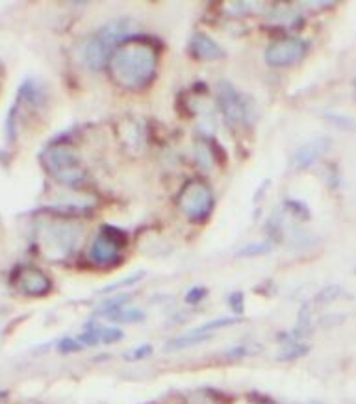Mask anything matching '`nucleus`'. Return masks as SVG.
Instances as JSON below:
<instances>
[{"label": "nucleus", "instance_id": "nucleus-7", "mask_svg": "<svg viewBox=\"0 0 356 404\" xmlns=\"http://www.w3.org/2000/svg\"><path fill=\"white\" fill-rule=\"evenodd\" d=\"M15 288L26 297H45L52 290V282L41 269L26 266L15 273Z\"/></svg>", "mask_w": 356, "mask_h": 404}, {"label": "nucleus", "instance_id": "nucleus-9", "mask_svg": "<svg viewBox=\"0 0 356 404\" xmlns=\"http://www.w3.org/2000/svg\"><path fill=\"white\" fill-rule=\"evenodd\" d=\"M219 106H221L227 123L232 127H238L247 119L245 103L240 97V93L234 89V85H230L229 82H223L219 85Z\"/></svg>", "mask_w": 356, "mask_h": 404}, {"label": "nucleus", "instance_id": "nucleus-22", "mask_svg": "<svg viewBox=\"0 0 356 404\" xmlns=\"http://www.w3.org/2000/svg\"><path fill=\"white\" fill-rule=\"evenodd\" d=\"M229 304L230 308H232V312H235V314H243V293H234V295L230 297Z\"/></svg>", "mask_w": 356, "mask_h": 404}, {"label": "nucleus", "instance_id": "nucleus-1", "mask_svg": "<svg viewBox=\"0 0 356 404\" xmlns=\"http://www.w3.org/2000/svg\"><path fill=\"white\" fill-rule=\"evenodd\" d=\"M156 67V49L143 39H125L109 60L112 78L125 89H141L151 84Z\"/></svg>", "mask_w": 356, "mask_h": 404}, {"label": "nucleus", "instance_id": "nucleus-3", "mask_svg": "<svg viewBox=\"0 0 356 404\" xmlns=\"http://www.w3.org/2000/svg\"><path fill=\"white\" fill-rule=\"evenodd\" d=\"M43 163L56 180L65 186L84 182L85 169L76 152L69 145H52L43 152Z\"/></svg>", "mask_w": 356, "mask_h": 404}, {"label": "nucleus", "instance_id": "nucleus-12", "mask_svg": "<svg viewBox=\"0 0 356 404\" xmlns=\"http://www.w3.org/2000/svg\"><path fill=\"white\" fill-rule=\"evenodd\" d=\"M271 251V245L266 242L260 243H251V245H245L238 251V256L240 258H253V256H264Z\"/></svg>", "mask_w": 356, "mask_h": 404}, {"label": "nucleus", "instance_id": "nucleus-20", "mask_svg": "<svg viewBox=\"0 0 356 404\" xmlns=\"http://www.w3.org/2000/svg\"><path fill=\"white\" fill-rule=\"evenodd\" d=\"M288 208L293 211V215H297L299 219H308L310 217V210L302 202H295V200H288Z\"/></svg>", "mask_w": 356, "mask_h": 404}, {"label": "nucleus", "instance_id": "nucleus-11", "mask_svg": "<svg viewBox=\"0 0 356 404\" xmlns=\"http://www.w3.org/2000/svg\"><path fill=\"white\" fill-rule=\"evenodd\" d=\"M189 50H191V54L197 58V60L202 61H213L219 60V58H223V49L219 47L218 43L213 41L210 36H206V34H195L191 43H189Z\"/></svg>", "mask_w": 356, "mask_h": 404}, {"label": "nucleus", "instance_id": "nucleus-23", "mask_svg": "<svg viewBox=\"0 0 356 404\" xmlns=\"http://www.w3.org/2000/svg\"><path fill=\"white\" fill-rule=\"evenodd\" d=\"M2 397H6V393H0V401H2Z\"/></svg>", "mask_w": 356, "mask_h": 404}, {"label": "nucleus", "instance_id": "nucleus-26", "mask_svg": "<svg viewBox=\"0 0 356 404\" xmlns=\"http://www.w3.org/2000/svg\"><path fill=\"white\" fill-rule=\"evenodd\" d=\"M262 404H267V403H262Z\"/></svg>", "mask_w": 356, "mask_h": 404}, {"label": "nucleus", "instance_id": "nucleus-8", "mask_svg": "<svg viewBox=\"0 0 356 404\" xmlns=\"http://www.w3.org/2000/svg\"><path fill=\"white\" fill-rule=\"evenodd\" d=\"M123 243H125V235L123 237H115V235L109 234L108 228L103 230V234L98 235L90 248L91 262L101 267L114 266L115 262L119 259Z\"/></svg>", "mask_w": 356, "mask_h": 404}, {"label": "nucleus", "instance_id": "nucleus-2", "mask_svg": "<svg viewBox=\"0 0 356 404\" xmlns=\"http://www.w3.org/2000/svg\"><path fill=\"white\" fill-rule=\"evenodd\" d=\"M130 32V23L127 19L112 21L91 37L84 47L85 65L93 71H101L106 63H109L115 49L127 39Z\"/></svg>", "mask_w": 356, "mask_h": 404}, {"label": "nucleus", "instance_id": "nucleus-13", "mask_svg": "<svg viewBox=\"0 0 356 404\" xmlns=\"http://www.w3.org/2000/svg\"><path fill=\"white\" fill-rule=\"evenodd\" d=\"M308 352V347L306 345L299 343V341H291L288 347H286V350H282L280 352V360H295V358H301V356H304Z\"/></svg>", "mask_w": 356, "mask_h": 404}, {"label": "nucleus", "instance_id": "nucleus-18", "mask_svg": "<svg viewBox=\"0 0 356 404\" xmlns=\"http://www.w3.org/2000/svg\"><path fill=\"white\" fill-rule=\"evenodd\" d=\"M152 354V347L151 345H141V347H138V349L130 350L127 354V360H134V362H138V360H145V358H149V356Z\"/></svg>", "mask_w": 356, "mask_h": 404}, {"label": "nucleus", "instance_id": "nucleus-6", "mask_svg": "<svg viewBox=\"0 0 356 404\" xmlns=\"http://www.w3.org/2000/svg\"><path fill=\"white\" fill-rule=\"evenodd\" d=\"M308 52V43L299 37H286L271 43L266 50V61L271 67H290L301 61Z\"/></svg>", "mask_w": 356, "mask_h": 404}, {"label": "nucleus", "instance_id": "nucleus-21", "mask_svg": "<svg viewBox=\"0 0 356 404\" xmlns=\"http://www.w3.org/2000/svg\"><path fill=\"white\" fill-rule=\"evenodd\" d=\"M143 277V273H136V275H130V277L123 278L121 282L114 284V286H109V288H106V291H114V290H119V288H125V286H132V284H136L139 280V278Z\"/></svg>", "mask_w": 356, "mask_h": 404}, {"label": "nucleus", "instance_id": "nucleus-15", "mask_svg": "<svg viewBox=\"0 0 356 404\" xmlns=\"http://www.w3.org/2000/svg\"><path fill=\"white\" fill-rule=\"evenodd\" d=\"M339 295H342V288L339 286H328V288H325V290L320 291V295L315 297L317 299V302L320 304H331V302H334L336 299H339Z\"/></svg>", "mask_w": 356, "mask_h": 404}, {"label": "nucleus", "instance_id": "nucleus-19", "mask_svg": "<svg viewBox=\"0 0 356 404\" xmlns=\"http://www.w3.org/2000/svg\"><path fill=\"white\" fill-rule=\"evenodd\" d=\"M82 347H84V345L80 343L78 339H73V338H63L60 341V343H58V349L61 350V352H76V350H80L82 349Z\"/></svg>", "mask_w": 356, "mask_h": 404}, {"label": "nucleus", "instance_id": "nucleus-4", "mask_svg": "<svg viewBox=\"0 0 356 404\" xmlns=\"http://www.w3.org/2000/svg\"><path fill=\"white\" fill-rule=\"evenodd\" d=\"M213 197H211L210 187L205 182L193 180L182 187L178 195V208L189 221L200 223L210 215Z\"/></svg>", "mask_w": 356, "mask_h": 404}, {"label": "nucleus", "instance_id": "nucleus-10", "mask_svg": "<svg viewBox=\"0 0 356 404\" xmlns=\"http://www.w3.org/2000/svg\"><path fill=\"white\" fill-rule=\"evenodd\" d=\"M326 149H328V139L326 138H317L306 145H302L295 154V169H310L325 154Z\"/></svg>", "mask_w": 356, "mask_h": 404}, {"label": "nucleus", "instance_id": "nucleus-14", "mask_svg": "<svg viewBox=\"0 0 356 404\" xmlns=\"http://www.w3.org/2000/svg\"><path fill=\"white\" fill-rule=\"evenodd\" d=\"M123 338V330L115 326H101V343L112 345L117 343Z\"/></svg>", "mask_w": 356, "mask_h": 404}, {"label": "nucleus", "instance_id": "nucleus-25", "mask_svg": "<svg viewBox=\"0 0 356 404\" xmlns=\"http://www.w3.org/2000/svg\"><path fill=\"white\" fill-rule=\"evenodd\" d=\"M312 404H317V403H312Z\"/></svg>", "mask_w": 356, "mask_h": 404}, {"label": "nucleus", "instance_id": "nucleus-5", "mask_svg": "<svg viewBox=\"0 0 356 404\" xmlns=\"http://www.w3.org/2000/svg\"><path fill=\"white\" fill-rule=\"evenodd\" d=\"M76 228L69 224H50L45 226L39 235L41 240L43 256H49L52 259H63L73 253L76 247Z\"/></svg>", "mask_w": 356, "mask_h": 404}, {"label": "nucleus", "instance_id": "nucleus-27", "mask_svg": "<svg viewBox=\"0 0 356 404\" xmlns=\"http://www.w3.org/2000/svg\"><path fill=\"white\" fill-rule=\"evenodd\" d=\"M355 273H356V269H355Z\"/></svg>", "mask_w": 356, "mask_h": 404}, {"label": "nucleus", "instance_id": "nucleus-24", "mask_svg": "<svg viewBox=\"0 0 356 404\" xmlns=\"http://www.w3.org/2000/svg\"><path fill=\"white\" fill-rule=\"evenodd\" d=\"M355 95H356V80H355Z\"/></svg>", "mask_w": 356, "mask_h": 404}, {"label": "nucleus", "instance_id": "nucleus-17", "mask_svg": "<svg viewBox=\"0 0 356 404\" xmlns=\"http://www.w3.org/2000/svg\"><path fill=\"white\" fill-rule=\"evenodd\" d=\"M206 295H208V290L202 288V286H197V288H191V290L187 291L186 302L187 304H199L200 301H205Z\"/></svg>", "mask_w": 356, "mask_h": 404}, {"label": "nucleus", "instance_id": "nucleus-16", "mask_svg": "<svg viewBox=\"0 0 356 404\" xmlns=\"http://www.w3.org/2000/svg\"><path fill=\"white\" fill-rule=\"evenodd\" d=\"M326 121H331L336 128L342 130H355L356 123L347 115H326Z\"/></svg>", "mask_w": 356, "mask_h": 404}]
</instances>
